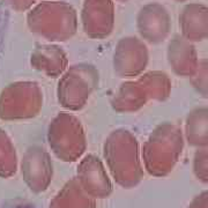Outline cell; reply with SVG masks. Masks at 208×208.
I'll list each match as a JSON object with an SVG mask.
<instances>
[{
    "label": "cell",
    "instance_id": "obj_1",
    "mask_svg": "<svg viewBox=\"0 0 208 208\" xmlns=\"http://www.w3.org/2000/svg\"><path fill=\"white\" fill-rule=\"evenodd\" d=\"M103 156L111 177L123 189H134L145 176L139 142L126 129H117L106 136Z\"/></svg>",
    "mask_w": 208,
    "mask_h": 208
},
{
    "label": "cell",
    "instance_id": "obj_2",
    "mask_svg": "<svg viewBox=\"0 0 208 208\" xmlns=\"http://www.w3.org/2000/svg\"><path fill=\"white\" fill-rule=\"evenodd\" d=\"M27 26L33 34L50 43H64L75 36L79 15L64 0H41L27 12Z\"/></svg>",
    "mask_w": 208,
    "mask_h": 208
},
{
    "label": "cell",
    "instance_id": "obj_3",
    "mask_svg": "<svg viewBox=\"0 0 208 208\" xmlns=\"http://www.w3.org/2000/svg\"><path fill=\"white\" fill-rule=\"evenodd\" d=\"M182 129L175 123L164 121L148 135L141 149L144 168L153 177H165L172 172L184 150Z\"/></svg>",
    "mask_w": 208,
    "mask_h": 208
},
{
    "label": "cell",
    "instance_id": "obj_4",
    "mask_svg": "<svg viewBox=\"0 0 208 208\" xmlns=\"http://www.w3.org/2000/svg\"><path fill=\"white\" fill-rule=\"evenodd\" d=\"M99 72L90 63L68 66L58 80L57 99L67 111L82 110L99 87Z\"/></svg>",
    "mask_w": 208,
    "mask_h": 208
},
{
    "label": "cell",
    "instance_id": "obj_5",
    "mask_svg": "<svg viewBox=\"0 0 208 208\" xmlns=\"http://www.w3.org/2000/svg\"><path fill=\"white\" fill-rule=\"evenodd\" d=\"M48 142L56 157L63 162L79 161L87 150V135L79 118L63 111L48 127Z\"/></svg>",
    "mask_w": 208,
    "mask_h": 208
},
{
    "label": "cell",
    "instance_id": "obj_6",
    "mask_svg": "<svg viewBox=\"0 0 208 208\" xmlns=\"http://www.w3.org/2000/svg\"><path fill=\"white\" fill-rule=\"evenodd\" d=\"M44 95L35 81H15L0 93V119L18 121L33 119L39 114Z\"/></svg>",
    "mask_w": 208,
    "mask_h": 208
},
{
    "label": "cell",
    "instance_id": "obj_7",
    "mask_svg": "<svg viewBox=\"0 0 208 208\" xmlns=\"http://www.w3.org/2000/svg\"><path fill=\"white\" fill-rule=\"evenodd\" d=\"M149 63V49L141 38L125 36L117 42L112 56V66L116 75L133 80L146 71Z\"/></svg>",
    "mask_w": 208,
    "mask_h": 208
},
{
    "label": "cell",
    "instance_id": "obj_8",
    "mask_svg": "<svg viewBox=\"0 0 208 208\" xmlns=\"http://www.w3.org/2000/svg\"><path fill=\"white\" fill-rule=\"evenodd\" d=\"M80 21L83 33L91 39H104L112 34L116 23L114 0H83Z\"/></svg>",
    "mask_w": 208,
    "mask_h": 208
},
{
    "label": "cell",
    "instance_id": "obj_9",
    "mask_svg": "<svg viewBox=\"0 0 208 208\" xmlns=\"http://www.w3.org/2000/svg\"><path fill=\"white\" fill-rule=\"evenodd\" d=\"M135 27L140 38L146 44L157 45L169 38L172 20L164 5L160 3H148L138 12Z\"/></svg>",
    "mask_w": 208,
    "mask_h": 208
},
{
    "label": "cell",
    "instance_id": "obj_10",
    "mask_svg": "<svg viewBox=\"0 0 208 208\" xmlns=\"http://www.w3.org/2000/svg\"><path fill=\"white\" fill-rule=\"evenodd\" d=\"M21 174L26 185L34 193L49 189L53 178V163L49 151L42 146H31L21 160Z\"/></svg>",
    "mask_w": 208,
    "mask_h": 208
},
{
    "label": "cell",
    "instance_id": "obj_11",
    "mask_svg": "<svg viewBox=\"0 0 208 208\" xmlns=\"http://www.w3.org/2000/svg\"><path fill=\"white\" fill-rule=\"evenodd\" d=\"M76 168V180L95 200L106 199L114 192V184L102 160L94 154L81 157Z\"/></svg>",
    "mask_w": 208,
    "mask_h": 208
},
{
    "label": "cell",
    "instance_id": "obj_12",
    "mask_svg": "<svg viewBox=\"0 0 208 208\" xmlns=\"http://www.w3.org/2000/svg\"><path fill=\"white\" fill-rule=\"evenodd\" d=\"M166 59L172 72L182 78L192 76L200 60L194 43L187 41L180 34L174 35L168 42Z\"/></svg>",
    "mask_w": 208,
    "mask_h": 208
},
{
    "label": "cell",
    "instance_id": "obj_13",
    "mask_svg": "<svg viewBox=\"0 0 208 208\" xmlns=\"http://www.w3.org/2000/svg\"><path fill=\"white\" fill-rule=\"evenodd\" d=\"M30 66L48 78L56 79L67 69V53L58 43H38L30 54Z\"/></svg>",
    "mask_w": 208,
    "mask_h": 208
},
{
    "label": "cell",
    "instance_id": "obj_14",
    "mask_svg": "<svg viewBox=\"0 0 208 208\" xmlns=\"http://www.w3.org/2000/svg\"><path fill=\"white\" fill-rule=\"evenodd\" d=\"M180 35L192 43L208 38V7L202 3H189L179 13Z\"/></svg>",
    "mask_w": 208,
    "mask_h": 208
},
{
    "label": "cell",
    "instance_id": "obj_15",
    "mask_svg": "<svg viewBox=\"0 0 208 208\" xmlns=\"http://www.w3.org/2000/svg\"><path fill=\"white\" fill-rule=\"evenodd\" d=\"M149 97L140 80H127L123 82L110 99V105L118 114H133L144 108Z\"/></svg>",
    "mask_w": 208,
    "mask_h": 208
},
{
    "label": "cell",
    "instance_id": "obj_16",
    "mask_svg": "<svg viewBox=\"0 0 208 208\" xmlns=\"http://www.w3.org/2000/svg\"><path fill=\"white\" fill-rule=\"evenodd\" d=\"M49 208H97V204L94 198L83 191L74 177L58 191L50 201Z\"/></svg>",
    "mask_w": 208,
    "mask_h": 208
},
{
    "label": "cell",
    "instance_id": "obj_17",
    "mask_svg": "<svg viewBox=\"0 0 208 208\" xmlns=\"http://www.w3.org/2000/svg\"><path fill=\"white\" fill-rule=\"evenodd\" d=\"M184 140L192 147H208V108L198 106L191 110L185 119Z\"/></svg>",
    "mask_w": 208,
    "mask_h": 208
},
{
    "label": "cell",
    "instance_id": "obj_18",
    "mask_svg": "<svg viewBox=\"0 0 208 208\" xmlns=\"http://www.w3.org/2000/svg\"><path fill=\"white\" fill-rule=\"evenodd\" d=\"M147 91L149 101L164 102L170 97L172 84L170 76L163 71H148L138 76Z\"/></svg>",
    "mask_w": 208,
    "mask_h": 208
},
{
    "label": "cell",
    "instance_id": "obj_19",
    "mask_svg": "<svg viewBox=\"0 0 208 208\" xmlns=\"http://www.w3.org/2000/svg\"><path fill=\"white\" fill-rule=\"evenodd\" d=\"M18 154L15 146L5 129H0V177L9 178L18 171Z\"/></svg>",
    "mask_w": 208,
    "mask_h": 208
},
{
    "label": "cell",
    "instance_id": "obj_20",
    "mask_svg": "<svg viewBox=\"0 0 208 208\" xmlns=\"http://www.w3.org/2000/svg\"><path fill=\"white\" fill-rule=\"evenodd\" d=\"M190 82L198 94L204 99H208V61L207 59H200L197 71L190 76Z\"/></svg>",
    "mask_w": 208,
    "mask_h": 208
},
{
    "label": "cell",
    "instance_id": "obj_21",
    "mask_svg": "<svg viewBox=\"0 0 208 208\" xmlns=\"http://www.w3.org/2000/svg\"><path fill=\"white\" fill-rule=\"evenodd\" d=\"M193 174L202 184L208 183V147L197 148L193 156Z\"/></svg>",
    "mask_w": 208,
    "mask_h": 208
},
{
    "label": "cell",
    "instance_id": "obj_22",
    "mask_svg": "<svg viewBox=\"0 0 208 208\" xmlns=\"http://www.w3.org/2000/svg\"><path fill=\"white\" fill-rule=\"evenodd\" d=\"M8 7L18 13L28 12L38 3V0H4Z\"/></svg>",
    "mask_w": 208,
    "mask_h": 208
},
{
    "label": "cell",
    "instance_id": "obj_23",
    "mask_svg": "<svg viewBox=\"0 0 208 208\" xmlns=\"http://www.w3.org/2000/svg\"><path fill=\"white\" fill-rule=\"evenodd\" d=\"M187 208H208V192L205 190L193 198Z\"/></svg>",
    "mask_w": 208,
    "mask_h": 208
},
{
    "label": "cell",
    "instance_id": "obj_24",
    "mask_svg": "<svg viewBox=\"0 0 208 208\" xmlns=\"http://www.w3.org/2000/svg\"><path fill=\"white\" fill-rule=\"evenodd\" d=\"M7 208H37L34 204H30L28 201H16L9 205Z\"/></svg>",
    "mask_w": 208,
    "mask_h": 208
},
{
    "label": "cell",
    "instance_id": "obj_25",
    "mask_svg": "<svg viewBox=\"0 0 208 208\" xmlns=\"http://www.w3.org/2000/svg\"><path fill=\"white\" fill-rule=\"evenodd\" d=\"M114 1H117V3H121V4H124V3H127L129 0H114Z\"/></svg>",
    "mask_w": 208,
    "mask_h": 208
},
{
    "label": "cell",
    "instance_id": "obj_26",
    "mask_svg": "<svg viewBox=\"0 0 208 208\" xmlns=\"http://www.w3.org/2000/svg\"><path fill=\"white\" fill-rule=\"evenodd\" d=\"M175 1H177V3H184V1H189V0H175Z\"/></svg>",
    "mask_w": 208,
    "mask_h": 208
}]
</instances>
